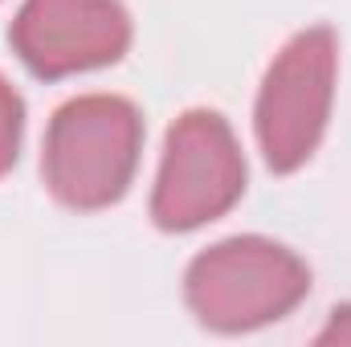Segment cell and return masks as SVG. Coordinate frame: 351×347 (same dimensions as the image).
<instances>
[{"mask_svg": "<svg viewBox=\"0 0 351 347\" xmlns=\"http://www.w3.org/2000/svg\"><path fill=\"white\" fill-rule=\"evenodd\" d=\"M143 123L123 98H78L53 115L45 139V180L70 208H102L119 200L139 160Z\"/></svg>", "mask_w": 351, "mask_h": 347, "instance_id": "cell-1", "label": "cell"}, {"mask_svg": "<svg viewBox=\"0 0 351 347\" xmlns=\"http://www.w3.org/2000/svg\"><path fill=\"white\" fill-rule=\"evenodd\" d=\"M311 278L286 250L245 237L208 250L188 270V302L213 327L237 331L278 319L306 294Z\"/></svg>", "mask_w": 351, "mask_h": 347, "instance_id": "cell-2", "label": "cell"}, {"mask_svg": "<svg viewBox=\"0 0 351 347\" xmlns=\"http://www.w3.org/2000/svg\"><path fill=\"white\" fill-rule=\"evenodd\" d=\"M335 86V33L311 29L269 66L258 98V139L274 172H294L311 160Z\"/></svg>", "mask_w": 351, "mask_h": 347, "instance_id": "cell-3", "label": "cell"}, {"mask_svg": "<svg viewBox=\"0 0 351 347\" xmlns=\"http://www.w3.org/2000/svg\"><path fill=\"white\" fill-rule=\"evenodd\" d=\"M245 188L241 152L213 110H192L168 131V156L156 188V225L160 229H196L221 217Z\"/></svg>", "mask_w": 351, "mask_h": 347, "instance_id": "cell-4", "label": "cell"}, {"mask_svg": "<svg viewBox=\"0 0 351 347\" xmlns=\"http://www.w3.org/2000/svg\"><path fill=\"white\" fill-rule=\"evenodd\" d=\"M131 41L127 12L114 0H25L12 45L41 78H62L119 62Z\"/></svg>", "mask_w": 351, "mask_h": 347, "instance_id": "cell-5", "label": "cell"}, {"mask_svg": "<svg viewBox=\"0 0 351 347\" xmlns=\"http://www.w3.org/2000/svg\"><path fill=\"white\" fill-rule=\"evenodd\" d=\"M16 143H21V98L0 78V172L12 168Z\"/></svg>", "mask_w": 351, "mask_h": 347, "instance_id": "cell-6", "label": "cell"}]
</instances>
